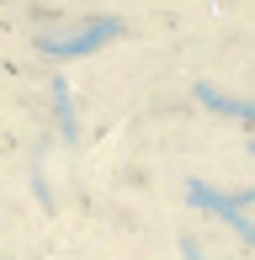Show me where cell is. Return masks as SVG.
<instances>
[{"instance_id":"cell-1","label":"cell","mask_w":255,"mask_h":260,"mask_svg":"<svg viewBox=\"0 0 255 260\" xmlns=\"http://www.w3.org/2000/svg\"><path fill=\"white\" fill-rule=\"evenodd\" d=\"M112 38H122V21L117 16H96V21H85L80 32H38V48L43 53H96L101 43H112Z\"/></svg>"},{"instance_id":"cell-2","label":"cell","mask_w":255,"mask_h":260,"mask_svg":"<svg viewBox=\"0 0 255 260\" xmlns=\"http://www.w3.org/2000/svg\"><path fill=\"white\" fill-rule=\"evenodd\" d=\"M186 197H192V207H207V212H218V218H234V212L255 207V186H250V191H213V186L192 181Z\"/></svg>"},{"instance_id":"cell-3","label":"cell","mask_w":255,"mask_h":260,"mask_svg":"<svg viewBox=\"0 0 255 260\" xmlns=\"http://www.w3.org/2000/svg\"><path fill=\"white\" fill-rule=\"evenodd\" d=\"M197 101H202L207 112H224V117H245V122H255V101H239V96H229V90H218V85H197Z\"/></svg>"},{"instance_id":"cell-4","label":"cell","mask_w":255,"mask_h":260,"mask_svg":"<svg viewBox=\"0 0 255 260\" xmlns=\"http://www.w3.org/2000/svg\"><path fill=\"white\" fill-rule=\"evenodd\" d=\"M53 117H59L64 138H80V127H75V101H69V85H64V80H53Z\"/></svg>"},{"instance_id":"cell-5","label":"cell","mask_w":255,"mask_h":260,"mask_svg":"<svg viewBox=\"0 0 255 260\" xmlns=\"http://www.w3.org/2000/svg\"><path fill=\"white\" fill-rule=\"evenodd\" d=\"M181 255H186V260H207L202 250H197V239H181Z\"/></svg>"}]
</instances>
